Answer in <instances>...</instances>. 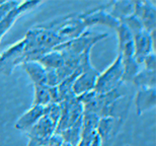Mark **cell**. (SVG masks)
<instances>
[{
  "instance_id": "obj_26",
  "label": "cell",
  "mask_w": 156,
  "mask_h": 146,
  "mask_svg": "<svg viewBox=\"0 0 156 146\" xmlns=\"http://www.w3.org/2000/svg\"><path fill=\"white\" fill-rule=\"evenodd\" d=\"M126 146H129V145H126Z\"/></svg>"
},
{
  "instance_id": "obj_12",
  "label": "cell",
  "mask_w": 156,
  "mask_h": 146,
  "mask_svg": "<svg viewBox=\"0 0 156 146\" xmlns=\"http://www.w3.org/2000/svg\"><path fill=\"white\" fill-rule=\"evenodd\" d=\"M41 1H23L20 2V4L12 8L10 11H8L0 20V41L2 37L8 32V30L12 27V24L15 23V20L24 12L32 10L33 8L37 7L41 4Z\"/></svg>"
},
{
  "instance_id": "obj_15",
  "label": "cell",
  "mask_w": 156,
  "mask_h": 146,
  "mask_svg": "<svg viewBox=\"0 0 156 146\" xmlns=\"http://www.w3.org/2000/svg\"><path fill=\"white\" fill-rule=\"evenodd\" d=\"M135 109L137 116H141L146 111L154 108L156 105V87L140 88L135 94Z\"/></svg>"
},
{
  "instance_id": "obj_9",
  "label": "cell",
  "mask_w": 156,
  "mask_h": 146,
  "mask_svg": "<svg viewBox=\"0 0 156 146\" xmlns=\"http://www.w3.org/2000/svg\"><path fill=\"white\" fill-rule=\"evenodd\" d=\"M108 2L99 5L98 7H93L84 12H81V17H82L85 26L88 27L93 24H104L111 29L116 30L120 23L117 20H115L113 16H111L108 12Z\"/></svg>"
},
{
  "instance_id": "obj_3",
  "label": "cell",
  "mask_w": 156,
  "mask_h": 146,
  "mask_svg": "<svg viewBox=\"0 0 156 146\" xmlns=\"http://www.w3.org/2000/svg\"><path fill=\"white\" fill-rule=\"evenodd\" d=\"M59 117V105L51 104L48 113L27 131L29 138L27 146H47L49 139L56 133Z\"/></svg>"
},
{
  "instance_id": "obj_25",
  "label": "cell",
  "mask_w": 156,
  "mask_h": 146,
  "mask_svg": "<svg viewBox=\"0 0 156 146\" xmlns=\"http://www.w3.org/2000/svg\"><path fill=\"white\" fill-rule=\"evenodd\" d=\"M61 146H72V145H70L69 143H67V142H63Z\"/></svg>"
},
{
  "instance_id": "obj_14",
  "label": "cell",
  "mask_w": 156,
  "mask_h": 146,
  "mask_svg": "<svg viewBox=\"0 0 156 146\" xmlns=\"http://www.w3.org/2000/svg\"><path fill=\"white\" fill-rule=\"evenodd\" d=\"M99 118L93 114L83 113L82 124H81L80 142L77 146H88L95 136L98 135V124Z\"/></svg>"
},
{
  "instance_id": "obj_17",
  "label": "cell",
  "mask_w": 156,
  "mask_h": 146,
  "mask_svg": "<svg viewBox=\"0 0 156 146\" xmlns=\"http://www.w3.org/2000/svg\"><path fill=\"white\" fill-rule=\"evenodd\" d=\"M23 70L32 80L34 86L47 85V72L46 69L37 61L24 62L21 64Z\"/></svg>"
},
{
  "instance_id": "obj_23",
  "label": "cell",
  "mask_w": 156,
  "mask_h": 146,
  "mask_svg": "<svg viewBox=\"0 0 156 146\" xmlns=\"http://www.w3.org/2000/svg\"><path fill=\"white\" fill-rule=\"evenodd\" d=\"M144 64V68L147 70H156V57L154 53H151L147 57L144 59L143 63Z\"/></svg>"
},
{
  "instance_id": "obj_1",
  "label": "cell",
  "mask_w": 156,
  "mask_h": 146,
  "mask_svg": "<svg viewBox=\"0 0 156 146\" xmlns=\"http://www.w3.org/2000/svg\"><path fill=\"white\" fill-rule=\"evenodd\" d=\"M123 84L124 82H122L117 87L105 94H98L92 89L78 95V99L83 105V113L93 114L99 119L112 117L120 120L119 114L123 111V109H121L119 105L126 94L125 86Z\"/></svg>"
},
{
  "instance_id": "obj_10",
  "label": "cell",
  "mask_w": 156,
  "mask_h": 146,
  "mask_svg": "<svg viewBox=\"0 0 156 146\" xmlns=\"http://www.w3.org/2000/svg\"><path fill=\"white\" fill-rule=\"evenodd\" d=\"M155 32L147 33L146 30H140L133 34L134 40V59L139 65H141L144 59L150 55L155 48Z\"/></svg>"
},
{
  "instance_id": "obj_7",
  "label": "cell",
  "mask_w": 156,
  "mask_h": 146,
  "mask_svg": "<svg viewBox=\"0 0 156 146\" xmlns=\"http://www.w3.org/2000/svg\"><path fill=\"white\" fill-rule=\"evenodd\" d=\"M80 67L82 71L76 77L72 86L73 94L77 97L84 92L92 91L95 86L96 78L99 75V72L92 66L90 62V51L84 53Z\"/></svg>"
},
{
  "instance_id": "obj_8",
  "label": "cell",
  "mask_w": 156,
  "mask_h": 146,
  "mask_svg": "<svg viewBox=\"0 0 156 146\" xmlns=\"http://www.w3.org/2000/svg\"><path fill=\"white\" fill-rule=\"evenodd\" d=\"M122 75H123V64H122L121 55L115 59V61L108 69H105L96 78L95 86L93 88L96 94H101L111 91L122 83Z\"/></svg>"
},
{
  "instance_id": "obj_13",
  "label": "cell",
  "mask_w": 156,
  "mask_h": 146,
  "mask_svg": "<svg viewBox=\"0 0 156 146\" xmlns=\"http://www.w3.org/2000/svg\"><path fill=\"white\" fill-rule=\"evenodd\" d=\"M50 105H32L29 111H27L23 115L18 118L15 122L14 127L16 130L27 132L30 127L34 126L43 116L48 113Z\"/></svg>"
},
{
  "instance_id": "obj_22",
  "label": "cell",
  "mask_w": 156,
  "mask_h": 146,
  "mask_svg": "<svg viewBox=\"0 0 156 146\" xmlns=\"http://www.w3.org/2000/svg\"><path fill=\"white\" fill-rule=\"evenodd\" d=\"M123 64V75H122V82H130L136 76V74L141 70L140 65L137 63L134 57L122 58Z\"/></svg>"
},
{
  "instance_id": "obj_19",
  "label": "cell",
  "mask_w": 156,
  "mask_h": 146,
  "mask_svg": "<svg viewBox=\"0 0 156 146\" xmlns=\"http://www.w3.org/2000/svg\"><path fill=\"white\" fill-rule=\"evenodd\" d=\"M134 1H111L108 2V12L115 20L120 21L133 13Z\"/></svg>"
},
{
  "instance_id": "obj_6",
  "label": "cell",
  "mask_w": 156,
  "mask_h": 146,
  "mask_svg": "<svg viewBox=\"0 0 156 146\" xmlns=\"http://www.w3.org/2000/svg\"><path fill=\"white\" fill-rule=\"evenodd\" d=\"M58 105L60 109V117L56 133L69 128L80 119H82L83 116V105L79 101L77 95L74 94L65 97Z\"/></svg>"
},
{
  "instance_id": "obj_11",
  "label": "cell",
  "mask_w": 156,
  "mask_h": 146,
  "mask_svg": "<svg viewBox=\"0 0 156 146\" xmlns=\"http://www.w3.org/2000/svg\"><path fill=\"white\" fill-rule=\"evenodd\" d=\"M147 33L156 30V8L150 1H134L132 13Z\"/></svg>"
},
{
  "instance_id": "obj_24",
  "label": "cell",
  "mask_w": 156,
  "mask_h": 146,
  "mask_svg": "<svg viewBox=\"0 0 156 146\" xmlns=\"http://www.w3.org/2000/svg\"><path fill=\"white\" fill-rule=\"evenodd\" d=\"M88 146H102V144H101V138H99V136H98V135H96V136H95V138L93 139V140H92L91 142H90Z\"/></svg>"
},
{
  "instance_id": "obj_5",
  "label": "cell",
  "mask_w": 156,
  "mask_h": 146,
  "mask_svg": "<svg viewBox=\"0 0 156 146\" xmlns=\"http://www.w3.org/2000/svg\"><path fill=\"white\" fill-rule=\"evenodd\" d=\"M46 23L56 30V33L63 40L64 43L78 38L87 29L82 17H81V13L67 14L64 16L55 18Z\"/></svg>"
},
{
  "instance_id": "obj_16",
  "label": "cell",
  "mask_w": 156,
  "mask_h": 146,
  "mask_svg": "<svg viewBox=\"0 0 156 146\" xmlns=\"http://www.w3.org/2000/svg\"><path fill=\"white\" fill-rule=\"evenodd\" d=\"M119 38V55L122 58L134 57L133 34L122 23L116 29Z\"/></svg>"
},
{
  "instance_id": "obj_21",
  "label": "cell",
  "mask_w": 156,
  "mask_h": 146,
  "mask_svg": "<svg viewBox=\"0 0 156 146\" xmlns=\"http://www.w3.org/2000/svg\"><path fill=\"white\" fill-rule=\"evenodd\" d=\"M81 124H82V119H80L78 122H76L69 128L65 129L59 133H56V134L60 135L64 142H67V143H69L72 146H77L80 142Z\"/></svg>"
},
{
  "instance_id": "obj_20",
  "label": "cell",
  "mask_w": 156,
  "mask_h": 146,
  "mask_svg": "<svg viewBox=\"0 0 156 146\" xmlns=\"http://www.w3.org/2000/svg\"><path fill=\"white\" fill-rule=\"evenodd\" d=\"M132 82L138 89L156 87V70L141 69L132 79Z\"/></svg>"
},
{
  "instance_id": "obj_2",
  "label": "cell",
  "mask_w": 156,
  "mask_h": 146,
  "mask_svg": "<svg viewBox=\"0 0 156 146\" xmlns=\"http://www.w3.org/2000/svg\"><path fill=\"white\" fill-rule=\"evenodd\" d=\"M20 42L23 47V63L38 61L58 45L64 43L56 30L46 23L38 24L27 30Z\"/></svg>"
},
{
  "instance_id": "obj_4",
  "label": "cell",
  "mask_w": 156,
  "mask_h": 146,
  "mask_svg": "<svg viewBox=\"0 0 156 146\" xmlns=\"http://www.w3.org/2000/svg\"><path fill=\"white\" fill-rule=\"evenodd\" d=\"M108 35L107 33H95L85 30L78 38L58 45L53 50L60 52L61 55L66 60H76L83 55V53L91 50V48L98 42L108 38Z\"/></svg>"
},
{
  "instance_id": "obj_18",
  "label": "cell",
  "mask_w": 156,
  "mask_h": 146,
  "mask_svg": "<svg viewBox=\"0 0 156 146\" xmlns=\"http://www.w3.org/2000/svg\"><path fill=\"white\" fill-rule=\"evenodd\" d=\"M118 122H120V120L112 117H105L99 119L96 131H98V135L101 138L102 145L108 143L114 137V135L116 134Z\"/></svg>"
}]
</instances>
